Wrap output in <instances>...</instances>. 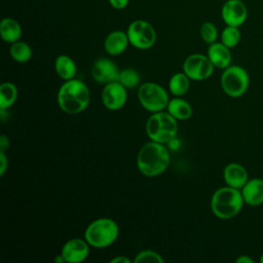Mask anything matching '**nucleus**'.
Listing matches in <instances>:
<instances>
[{
	"instance_id": "1",
	"label": "nucleus",
	"mask_w": 263,
	"mask_h": 263,
	"mask_svg": "<svg viewBox=\"0 0 263 263\" xmlns=\"http://www.w3.org/2000/svg\"><path fill=\"white\" fill-rule=\"evenodd\" d=\"M170 161L168 149L163 144L154 141L144 144L137 156V166L147 177L162 174L167 168Z\"/></svg>"
},
{
	"instance_id": "2",
	"label": "nucleus",
	"mask_w": 263,
	"mask_h": 263,
	"mask_svg": "<svg viewBox=\"0 0 263 263\" xmlns=\"http://www.w3.org/2000/svg\"><path fill=\"white\" fill-rule=\"evenodd\" d=\"M90 92L84 82L78 79L66 80L58 92V104L68 114H77L86 109Z\"/></svg>"
},
{
	"instance_id": "3",
	"label": "nucleus",
	"mask_w": 263,
	"mask_h": 263,
	"mask_svg": "<svg viewBox=\"0 0 263 263\" xmlns=\"http://www.w3.org/2000/svg\"><path fill=\"white\" fill-rule=\"evenodd\" d=\"M243 202L240 189L225 186L214 192L211 198V210L220 219H230L240 212Z\"/></svg>"
},
{
	"instance_id": "4",
	"label": "nucleus",
	"mask_w": 263,
	"mask_h": 263,
	"mask_svg": "<svg viewBox=\"0 0 263 263\" xmlns=\"http://www.w3.org/2000/svg\"><path fill=\"white\" fill-rule=\"evenodd\" d=\"M117 223L110 218H100L92 221L85 229L84 238L90 247L104 249L111 246L118 237Z\"/></svg>"
},
{
	"instance_id": "5",
	"label": "nucleus",
	"mask_w": 263,
	"mask_h": 263,
	"mask_svg": "<svg viewBox=\"0 0 263 263\" xmlns=\"http://www.w3.org/2000/svg\"><path fill=\"white\" fill-rule=\"evenodd\" d=\"M178 132L177 119L168 112H155L146 122V134L151 141L166 144L176 137Z\"/></svg>"
},
{
	"instance_id": "6",
	"label": "nucleus",
	"mask_w": 263,
	"mask_h": 263,
	"mask_svg": "<svg viewBox=\"0 0 263 263\" xmlns=\"http://www.w3.org/2000/svg\"><path fill=\"white\" fill-rule=\"evenodd\" d=\"M138 99L142 107L152 113L162 111L170 102L166 90L154 82L142 83L138 90Z\"/></svg>"
},
{
	"instance_id": "7",
	"label": "nucleus",
	"mask_w": 263,
	"mask_h": 263,
	"mask_svg": "<svg viewBox=\"0 0 263 263\" xmlns=\"http://www.w3.org/2000/svg\"><path fill=\"white\" fill-rule=\"evenodd\" d=\"M250 84L247 71L240 66L227 67L221 76V86L226 95L232 98L242 96Z\"/></svg>"
},
{
	"instance_id": "8",
	"label": "nucleus",
	"mask_w": 263,
	"mask_h": 263,
	"mask_svg": "<svg viewBox=\"0 0 263 263\" xmlns=\"http://www.w3.org/2000/svg\"><path fill=\"white\" fill-rule=\"evenodd\" d=\"M129 44L138 49H149L156 42V32L153 26L144 20L132 22L126 30Z\"/></svg>"
},
{
	"instance_id": "9",
	"label": "nucleus",
	"mask_w": 263,
	"mask_h": 263,
	"mask_svg": "<svg viewBox=\"0 0 263 263\" xmlns=\"http://www.w3.org/2000/svg\"><path fill=\"white\" fill-rule=\"evenodd\" d=\"M214 65L208 55L201 53H193L186 58L183 64V72L191 80L208 79L214 71Z\"/></svg>"
},
{
	"instance_id": "10",
	"label": "nucleus",
	"mask_w": 263,
	"mask_h": 263,
	"mask_svg": "<svg viewBox=\"0 0 263 263\" xmlns=\"http://www.w3.org/2000/svg\"><path fill=\"white\" fill-rule=\"evenodd\" d=\"M221 17L226 26L240 27L248 17V8L242 0H227L221 8Z\"/></svg>"
},
{
	"instance_id": "11",
	"label": "nucleus",
	"mask_w": 263,
	"mask_h": 263,
	"mask_svg": "<svg viewBox=\"0 0 263 263\" xmlns=\"http://www.w3.org/2000/svg\"><path fill=\"white\" fill-rule=\"evenodd\" d=\"M126 100V88L120 82L114 81L105 84L102 91V102L107 109L111 111L119 110L125 105Z\"/></svg>"
},
{
	"instance_id": "12",
	"label": "nucleus",
	"mask_w": 263,
	"mask_h": 263,
	"mask_svg": "<svg viewBox=\"0 0 263 263\" xmlns=\"http://www.w3.org/2000/svg\"><path fill=\"white\" fill-rule=\"evenodd\" d=\"M91 75L95 81L107 84L118 80L119 70L112 60L100 58L92 65Z\"/></svg>"
},
{
	"instance_id": "13",
	"label": "nucleus",
	"mask_w": 263,
	"mask_h": 263,
	"mask_svg": "<svg viewBox=\"0 0 263 263\" xmlns=\"http://www.w3.org/2000/svg\"><path fill=\"white\" fill-rule=\"evenodd\" d=\"M61 254L64 257L65 262H82L88 257L89 243L81 238H72L63 246Z\"/></svg>"
},
{
	"instance_id": "14",
	"label": "nucleus",
	"mask_w": 263,
	"mask_h": 263,
	"mask_svg": "<svg viewBox=\"0 0 263 263\" xmlns=\"http://www.w3.org/2000/svg\"><path fill=\"white\" fill-rule=\"evenodd\" d=\"M240 191L247 204L257 206L263 203V179L253 178L248 180Z\"/></svg>"
},
{
	"instance_id": "15",
	"label": "nucleus",
	"mask_w": 263,
	"mask_h": 263,
	"mask_svg": "<svg viewBox=\"0 0 263 263\" xmlns=\"http://www.w3.org/2000/svg\"><path fill=\"white\" fill-rule=\"evenodd\" d=\"M223 178L227 186L236 189H241L249 180L247 170L241 164L236 162H231L225 166Z\"/></svg>"
},
{
	"instance_id": "16",
	"label": "nucleus",
	"mask_w": 263,
	"mask_h": 263,
	"mask_svg": "<svg viewBox=\"0 0 263 263\" xmlns=\"http://www.w3.org/2000/svg\"><path fill=\"white\" fill-rule=\"evenodd\" d=\"M129 40L126 32L121 30L112 31L107 35L104 41V48L110 55H118L125 51Z\"/></svg>"
},
{
	"instance_id": "17",
	"label": "nucleus",
	"mask_w": 263,
	"mask_h": 263,
	"mask_svg": "<svg viewBox=\"0 0 263 263\" xmlns=\"http://www.w3.org/2000/svg\"><path fill=\"white\" fill-rule=\"evenodd\" d=\"M209 59L213 65L219 69H226L231 62L230 48L224 45L222 42H214L210 44L208 48Z\"/></svg>"
},
{
	"instance_id": "18",
	"label": "nucleus",
	"mask_w": 263,
	"mask_h": 263,
	"mask_svg": "<svg viewBox=\"0 0 263 263\" xmlns=\"http://www.w3.org/2000/svg\"><path fill=\"white\" fill-rule=\"evenodd\" d=\"M0 35L3 41L13 43L22 37V27L20 23L12 17H4L0 22Z\"/></svg>"
},
{
	"instance_id": "19",
	"label": "nucleus",
	"mask_w": 263,
	"mask_h": 263,
	"mask_svg": "<svg viewBox=\"0 0 263 263\" xmlns=\"http://www.w3.org/2000/svg\"><path fill=\"white\" fill-rule=\"evenodd\" d=\"M54 70L62 79L70 80L75 77L77 68L75 62L69 55L60 54L54 61Z\"/></svg>"
},
{
	"instance_id": "20",
	"label": "nucleus",
	"mask_w": 263,
	"mask_h": 263,
	"mask_svg": "<svg viewBox=\"0 0 263 263\" xmlns=\"http://www.w3.org/2000/svg\"><path fill=\"white\" fill-rule=\"evenodd\" d=\"M166 109L167 112L177 120H185L192 115V108L190 104L179 97L170 100Z\"/></svg>"
},
{
	"instance_id": "21",
	"label": "nucleus",
	"mask_w": 263,
	"mask_h": 263,
	"mask_svg": "<svg viewBox=\"0 0 263 263\" xmlns=\"http://www.w3.org/2000/svg\"><path fill=\"white\" fill-rule=\"evenodd\" d=\"M189 87H190V78L184 72L174 74L168 81L170 91L175 97L184 96L189 90Z\"/></svg>"
},
{
	"instance_id": "22",
	"label": "nucleus",
	"mask_w": 263,
	"mask_h": 263,
	"mask_svg": "<svg viewBox=\"0 0 263 263\" xmlns=\"http://www.w3.org/2000/svg\"><path fill=\"white\" fill-rule=\"evenodd\" d=\"M17 99V88L11 82H4L0 86V109H8Z\"/></svg>"
},
{
	"instance_id": "23",
	"label": "nucleus",
	"mask_w": 263,
	"mask_h": 263,
	"mask_svg": "<svg viewBox=\"0 0 263 263\" xmlns=\"http://www.w3.org/2000/svg\"><path fill=\"white\" fill-rule=\"evenodd\" d=\"M10 55L15 62L26 63L32 58V49L28 43L18 40L11 43Z\"/></svg>"
},
{
	"instance_id": "24",
	"label": "nucleus",
	"mask_w": 263,
	"mask_h": 263,
	"mask_svg": "<svg viewBox=\"0 0 263 263\" xmlns=\"http://www.w3.org/2000/svg\"><path fill=\"white\" fill-rule=\"evenodd\" d=\"M241 33L239 27L226 26L221 33V42L229 48L235 47L240 41Z\"/></svg>"
},
{
	"instance_id": "25",
	"label": "nucleus",
	"mask_w": 263,
	"mask_h": 263,
	"mask_svg": "<svg viewBox=\"0 0 263 263\" xmlns=\"http://www.w3.org/2000/svg\"><path fill=\"white\" fill-rule=\"evenodd\" d=\"M118 82H120L125 88H135L140 84L141 77L139 73L134 69H123L119 71Z\"/></svg>"
},
{
	"instance_id": "26",
	"label": "nucleus",
	"mask_w": 263,
	"mask_h": 263,
	"mask_svg": "<svg viewBox=\"0 0 263 263\" xmlns=\"http://www.w3.org/2000/svg\"><path fill=\"white\" fill-rule=\"evenodd\" d=\"M200 36L205 43L212 44L218 38V30L213 23L204 22L200 26Z\"/></svg>"
},
{
	"instance_id": "27",
	"label": "nucleus",
	"mask_w": 263,
	"mask_h": 263,
	"mask_svg": "<svg viewBox=\"0 0 263 263\" xmlns=\"http://www.w3.org/2000/svg\"><path fill=\"white\" fill-rule=\"evenodd\" d=\"M135 263H144V262H153V263H163V258L156 252L151 250H144L138 253L134 259Z\"/></svg>"
},
{
	"instance_id": "28",
	"label": "nucleus",
	"mask_w": 263,
	"mask_h": 263,
	"mask_svg": "<svg viewBox=\"0 0 263 263\" xmlns=\"http://www.w3.org/2000/svg\"><path fill=\"white\" fill-rule=\"evenodd\" d=\"M7 167H8V159L5 155V152L0 151V176L1 177L5 174Z\"/></svg>"
},
{
	"instance_id": "29",
	"label": "nucleus",
	"mask_w": 263,
	"mask_h": 263,
	"mask_svg": "<svg viewBox=\"0 0 263 263\" xmlns=\"http://www.w3.org/2000/svg\"><path fill=\"white\" fill-rule=\"evenodd\" d=\"M129 0H109L110 5L115 9H123L128 5Z\"/></svg>"
},
{
	"instance_id": "30",
	"label": "nucleus",
	"mask_w": 263,
	"mask_h": 263,
	"mask_svg": "<svg viewBox=\"0 0 263 263\" xmlns=\"http://www.w3.org/2000/svg\"><path fill=\"white\" fill-rule=\"evenodd\" d=\"M9 148V139L5 135L0 136V151L5 152Z\"/></svg>"
},
{
	"instance_id": "31",
	"label": "nucleus",
	"mask_w": 263,
	"mask_h": 263,
	"mask_svg": "<svg viewBox=\"0 0 263 263\" xmlns=\"http://www.w3.org/2000/svg\"><path fill=\"white\" fill-rule=\"evenodd\" d=\"M110 263H130V260L124 256H117L111 259Z\"/></svg>"
},
{
	"instance_id": "32",
	"label": "nucleus",
	"mask_w": 263,
	"mask_h": 263,
	"mask_svg": "<svg viewBox=\"0 0 263 263\" xmlns=\"http://www.w3.org/2000/svg\"><path fill=\"white\" fill-rule=\"evenodd\" d=\"M166 144H167L168 148L174 149V150H177V149L180 147V141H179L176 137H175V138H173L172 140H170Z\"/></svg>"
},
{
	"instance_id": "33",
	"label": "nucleus",
	"mask_w": 263,
	"mask_h": 263,
	"mask_svg": "<svg viewBox=\"0 0 263 263\" xmlns=\"http://www.w3.org/2000/svg\"><path fill=\"white\" fill-rule=\"evenodd\" d=\"M235 261L236 263H254V260L248 255H240Z\"/></svg>"
},
{
	"instance_id": "34",
	"label": "nucleus",
	"mask_w": 263,
	"mask_h": 263,
	"mask_svg": "<svg viewBox=\"0 0 263 263\" xmlns=\"http://www.w3.org/2000/svg\"><path fill=\"white\" fill-rule=\"evenodd\" d=\"M54 262H55V263H64V262H65V259H64V257L62 256V254L58 255V256L54 258Z\"/></svg>"
},
{
	"instance_id": "35",
	"label": "nucleus",
	"mask_w": 263,
	"mask_h": 263,
	"mask_svg": "<svg viewBox=\"0 0 263 263\" xmlns=\"http://www.w3.org/2000/svg\"><path fill=\"white\" fill-rule=\"evenodd\" d=\"M260 262H261V263H263V254H262V255H261V257H260Z\"/></svg>"
}]
</instances>
